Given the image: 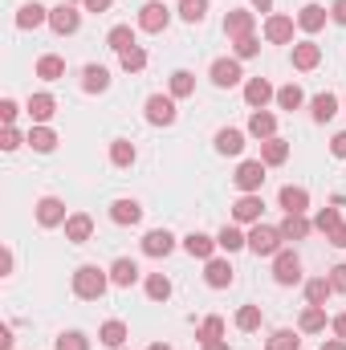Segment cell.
Listing matches in <instances>:
<instances>
[{
  "instance_id": "6da1fadb",
  "label": "cell",
  "mask_w": 346,
  "mask_h": 350,
  "mask_svg": "<svg viewBox=\"0 0 346 350\" xmlns=\"http://www.w3.org/2000/svg\"><path fill=\"white\" fill-rule=\"evenodd\" d=\"M106 289H110V273H106V269H98V265H78V269H74V297L98 301Z\"/></svg>"
},
{
  "instance_id": "7a4b0ae2",
  "label": "cell",
  "mask_w": 346,
  "mask_h": 350,
  "mask_svg": "<svg viewBox=\"0 0 346 350\" xmlns=\"http://www.w3.org/2000/svg\"><path fill=\"white\" fill-rule=\"evenodd\" d=\"M281 228H273V224H253L249 228V249L257 253V257H277L281 253Z\"/></svg>"
},
{
  "instance_id": "3957f363",
  "label": "cell",
  "mask_w": 346,
  "mask_h": 350,
  "mask_svg": "<svg viewBox=\"0 0 346 350\" xmlns=\"http://www.w3.org/2000/svg\"><path fill=\"white\" fill-rule=\"evenodd\" d=\"M273 281H277V285H297V281H302V257H297L293 249H281V253L273 257Z\"/></svg>"
},
{
  "instance_id": "277c9868",
  "label": "cell",
  "mask_w": 346,
  "mask_h": 350,
  "mask_svg": "<svg viewBox=\"0 0 346 350\" xmlns=\"http://www.w3.org/2000/svg\"><path fill=\"white\" fill-rule=\"evenodd\" d=\"M168 21H172V8H168L163 0H147V4L139 8V29H143V33H163Z\"/></svg>"
},
{
  "instance_id": "5b68a950",
  "label": "cell",
  "mask_w": 346,
  "mask_h": 350,
  "mask_svg": "<svg viewBox=\"0 0 346 350\" xmlns=\"http://www.w3.org/2000/svg\"><path fill=\"white\" fill-rule=\"evenodd\" d=\"M78 25H82V12H78L74 4H57V8H49V29H53L57 37L78 33Z\"/></svg>"
},
{
  "instance_id": "8992f818",
  "label": "cell",
  "mask_w": 346,
  "mask_h": 350,
  "mask_svg": "<svg viewBox=\"0 0 346 350\" xmlns=\"http://www.w3.org/2000/svg\"><path fill=\"white\" fill-rule=\"evenodd\" d=\"M253 29H257V12H249V8H232V12L224 16V33H228V41L253 37Z\"/></svg>"
},
{
  "instance_id": "52a82bcc",
  "label": "cell",
  "mask_w": 346,
  "mask_h": 350,
  "mask_svg": "<svg viewBox=\"0 0 346 350\" xmlns=\"http://www.w3.org/2000/svg\"><path fill=\"white\" fill-rule=\"evenodd\" d=\"M70 220V212H66V204L57 200V196H41L37 200V224L41 228H57V224H66Z\"/></svg>"
},
{
  "instance_id": "ba28073f",
  "label": "cell",
  "mask_w": 346,
  "mask_h": 350,
  "mask_svg": "<svg viewBox=\"0 0 346 350\" xmlns=\"http://www.w3.org/2000/svg\"><path fill=\"white\" fill-rule=\"evenodd\" d=\"M147 122L151 126H172L175 122V98L172 94H151L147 98Z\"/></svg>"
},
{
  "instance_id": "9c48e42d",
  "label": "cell",
  "mask_w": 346,
  "mask_h": 350,
  "mask_svg": "<svg viewBox=\"0 0 346 350\" xmlns=\"http://www.w3.org/2000/svg\"><path fill=\"white\" fill-rule=\"evenodd\" d=\"M293 16H281V12H273V16H265V41L269 45H289L293 41Z\"/></svg>"
},
{
  "instance_id": "30bf717a",
  "label": "cell",
  "mask_w": 346,
  "mask_h": 350,
  "mask_svg": "<svg viewBox=\"0 0 346 350\" xmlns=\"http://www.w3.org/2000/svg\"><path fill=\"white\" fill-rule=\"evenodd\" d=\"M232 183L249 196V191H261V183H265V163L261 159H245L241 167H237V175H232Z\"/></svg>"
},
{
  "instance_id": "8fae6325",
  "label": "cell",
  "mask_w": 346,
  "mask_h": 350,
  "mask_svg": "<svg viewBox=\"0 0 346 350\" xmlns=\"http://www.w3.org/2000/svg\"><path fill=\"white\" fill-rule=\"evenodd\" d=\"M212 86H220V90H232L245 74H241V62L237 57H220V62H212Z\"/></svg>"
},
{
  "instance_id": "7c38bea8",
  "label": "cell",
  "mask_w": 346,
  "mask_h": 350,
  "mask_svg": "<svg viewBox=\"0 0 346 350\" xmlns=\"http://www.w3.org/2000/svg\"><path fill=\"white\" fill-rule=\"evenodd\" d=\"M261 212H265V204H261L257 191H249V196H241L232 204V220L237 224H261Z\"/></svg>"
},
{
  "instance_id": "4fadbf2b",
  "label": "cell",
  "mask_w": 346,
  "mask_h": 350,
  "mask_svg": "<svg viewBox=\"0 0 346 350\" xmlns=\"http://www.w3.org/2000/svg\"><path fill=\"white\" fill-rule=\"evenodd\" d=\"M90 237H94V216H90V212H70V220H66V241H70V245H86Z\"/></svg>"
},
{
  "instance_id": "5bb4252c",
  "label": "cell",
  "mask_w": 346,
  "mask_h": 350,
  "mask_svg": "<svg viewBox=\"0 0 346 350\" xmlns=\"http://www.w3.org/2000/svg\"><path fill=\"white\" fill-rule=\"evenodd\" d=\"M285 241H306L314 232V220H306V212H285V220L277 224Z\"/></svg>"
},
{
  "instance_id": "9a60e30c",
  "label": "cell",
  "mask_w": 346,
  "mask_h": 350,
  "mask_svg": "<svg viewBox=\"0 0 346 350\" xmlns=\"http://www.w3.org/2000/svg\"><path fill=\"white\" fill-rule=\"evenodd\" d=\"M318 66H322V45H314V41L293 45V70L310 74V70H318Z\"/></svg>"
},
{
  "instance_id": "2e32d148",
  "label": "cell",
  "mask_w": 346,
  "mask_h": 350,
  "mask_svg": "<svg viewBox=\"0 0 346 350\" xmlns=\"http://www.w3.org/2000/svg\"><path fill=\"white\" fill-rule=\"evenodd\" d=\"M53 114H57V98H53V94H33V98H29V118H33V126H45Z\"/></svg>"
},
{
  "instance_id": "e0dca14e",
  "label": "cell",
  "mask_w": 346,
  "mask_h": 350,
  "mask_svg": "<svg viewBox=\"0 0 346 350\" xmlns=\"http://www.w3.org/2000/svg\"><path fill=\"white\" fill-rule=\"evenodd\" d=\"M273 98H277V90L269 86L265 78H249V82H245V102H249L253 110H265Z\"/></svg>"
},
{
  "instance_id": "ac0fdd59",
  "label": "cell",
  "mask_w": 346,
  "mask_h": 350,
  "mask_svg": "<svg viewBox=\"0 0 346 350\" xmlns=\"http://www.w3.org/2000/svg\"><path fill=\"white\" fill-rule=\"evenodd\" d=\"M172 249H175V237L168 228H151V232L143 237V253H147V257H168Z\"/></svg>"
},
{
  "instance_id": "d6986e66",
  "label": "cell",
  "mask_w": 346,
  "mask_h": 350,
  "mask_svg": "<svg viewBox=\"0 0 346 350\" xmlns=\"http://www.w3.org/2000/svg\"><path fill=\"white\" fill-rule=\"evenodd\" d=\"M183 249L191 253V257H200V261H212L216 257V237H208V232H191V237H183Z\"/></svg>"
},
{
  "instance_id": "ffe728a7",
  "label": "cell",
  "mask_w": 346,
  "mask_h": 350,
  "mask_svg": "<svg viewBox=\"0 0 346 350\" xmlns=\"http://www.w3.org/2000/svg\"><path fill=\"white\" fill-rule=\"evenodd\" d=\"M204 281H208L212 289H228V285H232V265L220 261V257L204 261Z\"/></svg>"
},
{
  "instance_id": "44dd1931",
  "label": "cell",
  "mask_w": 346,
  "mask_h": 350,
  "mask_svg": "<svg viewBox=\"0 0 346 350\" xmlns=\"http://www.w3.org/2000/svg\"><path fill=\"white\" fill-rule=\"evenodd\" d=\"M139 281V265L131 261V257H118V261L110 265V285H118V289H131Z\"/></svg>"
},
{
  "instance_id": "7402d4cb",
  "label": "cell",
  "mask_w": 346,
  "mask_h": 350,
  "mask_svg": "<svg viewBox=\"0 0 346 350\" xmlns=\"http://www.w3.org/2000/svg\"><path fill=\"white\" fill-rule=\"evenodd\" d=\"M285 159H289V143H285V139L273 135V139L261 143V163H265V167H281Z\"/></svg>"
},
{
  "instance_id": "603a6c76",
  "label": "cell",
  "mask_w": 346,
  "mask_h": 350,
  "mask_svg": "<svg viewBox=\"0 0 346 350\" xmlns=\"http://www.w3.org/2000/svg\"><path fill=\"white\" fill-rule=\"evenodd\" d=\"M249 135L261 139V143L273 139V135H277V114H269V110H253V114H249Z\"/></svg>"
},
{
  "instance_id": "cb8c5ba5",
  "label": "cell",
  "mask_w": 346,
  "mask_h": 350,
  "mask_svg": "<svg viewBox=\"0 0 346 350\" xmlns=\"http://www.w3.org/2000/svg\"><path fill=\"white\" fill-rule=\"evenodd\" d=\"M326 16H330V8H322V4H306V8L297 12V29H302V33H318V29L326 25Z\"/></svg>"
},
{
  "instance_id": "d4e9b609",
  "label": "cell",
  "mask_w": 346,
  "mask_h": 350,
  "mask_svg": "<svg viewBox=\"0 0 346 350\" xmlns=\"http://www.w3.org/2000/svg\"><path fill=\"white\" fill-rule=\"evenodd\" d=\"M37 78H41V82H57V78H66V57H57V53H41V57H37Z\"/></svg>"
},
{
  "instance_id": "484cf974",
  "label": "cell",
  "mask_w": 346,
  "mask_h": 350,
  "mask_svg": "<svg viewBox=\"0 0 346 350\" xmlns=\"http://www.w3.org/2000/svg\"><path fill=\"white\" fill-rule=\"evenodd\" d=\"M216 151H220V155H241V151H245V131H237V126L216 131Z\"/></svg>"
},
{
  "instance_id": "4316f807",
  "label": "cell",
  "mask_w": 346,
  "mask_h": 350,
  "mask_svg": "<svg viewBox=\"0 0 346 350\" xmlns=\"http://www.w3.org/2000/svg\"><path fill=\"white\" fill-rule=\"evenodd\" d=\"M277 200H281L285 212H306V208H310V191H306V187H293V183H285V187L277 191Z\"/></svg>"
},
{
  "instance_id": "83f0119b",
  "label": "cell",
  "mask_w": 346,
  "mask_h": 350,
  "mask_svg": "<svg viewBox=\"0 0 346 350\" xmlns=\"http://www.w3.org/2000/svg\"><path fill=\"white\" fill-rule=\"evenodd\" d=\"M110 220L122 224V228H127V224H139V220H143V208H139L135 200H114V204H110Z\"/></svg>"
},
{
  "instance_id": "f1b7e54d",
  "label": "cell",
  "mask_w": 346,
  "mask_h": 350,
  "mask_svg": "<svg viewBox=\"0 0 346 350\" xmlns=\"http://www.w3.org/2000/svg\"><path fill=\"white\" fill-rule=\"evenodd\" d=\"M297 330L302 334H322L326 330V306H306L302 318H297Z\"/></svg>"
},
{
  "instance_id": "f546056e",
  "label": "cell",
  "mask_w": 346,
  "mask_h": 350,
  "mask_svg": "<svg viewBox=\"0 0 346 350\" xmlns=\"http://www.w3.org/2000/svg\"><path fill=\"white\" fill-rule=\"evenodd\" d=\"M98 342L110 350H122L127 342V322H118V318H110V322H102V330H98Z\"/></svg>"
},
{
  "instance_id": "4dcf8cb0",
  "label": "cell",
  "mask_w": 346,
  "mask_h": 350,
  "mask_svg": "<svg viewBox=\"0 0 346 350\" xmlns=\"http://www.w3.org/2000/svg\"><path fill=\"white\" fill-rule=\"evenodd\" d=\"M216 245H220L224 253H241V249H249V232H241L237 224H224L220 237H216Z\"/></svg>"
},
{
  "instance_id": "1f68e13d",
  "label": "cell",
  "mask_w": 346,
  "mask_h": 350,
  "mask_svg": "<svg viewBox=\"0 0 346 350\" xmlns=\"http://www.w3.org/2000/svg\"><path fill=\"white\" fill-rule=\"evenodd\" d=\"M45 21H49V8H45V4H37V0H33V4H25V8L16 12V29H37V25H45Z\"/></svg>"
},
{
  "instance_id": "d6a6232c",
  "label": "cell",
  "mask_w": 346,
  "mask_h": 350,
  "mask_svg": "<svg viewBox=\"0 0 346 350\" xmlns=\"http://www.w3.org/2000/svg\"><path fill=\"white\" fill-rule=\"evenodd\" d=\"M106 86H110V70L106 66H86L82 70V90L86 94H102Z\"/></svg>"
},
{
  "instance_id": "836d02e7",
  "label": "cell",
  "mask_w": 346,
  "mask_h": 350,
  "mask_svg": "<svg viewBox=\"0 0 346 350\" xmlns=\"http://www.w3.org/2000/svg\"><path fill=\"white\" fill-rule=\"evenodd\" d=\"M310 114H314V122H330V118L338 114V98H334V94H318V98L310 102Z\"/></svg>"
},
{
  "instance_id": "e575fe53",
  "label": "cell",
  "mask_w": 346,
  "mask_h": 350,
  "mask_svg": "<svg viewBox=\"0 0 346 350\" xmlns=\"http://www.w3.org/2000/svg\"><path fill=\"white\" fill-rule=\"evenodd\" d=\"M106 45H110L114 53H127V49L135 45V29H131V25H114V29L106 33Z\"/></svg>"
},
{
  "instance_id": "d590c367",
  "label": "cell",
  "mask_w": 346,
  "mask_h": 350,
  "mask_svg": "<svg viewBox=\"0 0 346 350\" xmlns=\"http://www.w3.org/2000/svg\"><path fill=\"white\" fill-rule=\"evenodd\" d=\"M118 66H122L127 74H143V70H147V49H143V45H131L127 53H118Z\"/></svg>"
},
{
  "instance_id": "8d00e7d4",
  "label": "cell",
  "mask_w": 346,
  "mask_h": 350,
  "mask_svg": "<svg viewBox=\"0 0 346 350\" xmlns=\"http://www.w3.org/2000/svg\"><path fill=\"white\" fill-rule=\"evenodd\" d=\"M135 155H139V151H135L131 139H114V143H110V163H114V167H131Z\"/></svg>"
},
{
  "instance_id": "74e56055",
  "label": "cell",
  "mask_w": 346,
  "mask_h": 350,
  "mask_svg": "<svg viewBox=\"0 0 346 350\" xmlns=\"http://www.w3.org/2000/svg\"><path fill=\"white\" fill-rule=\"evenodd\" d=\"M330 293H334L330 277H314V281H306V301H310V306H326Z\"/></svg>"
},
{
  "instance_id": "f35d334b",
  "label": "cell",
  "mask_w": 346,
  "mask_h": 350,
  "mask_svg": "<svg viewBox=\"0 0 346 350\" xmlns=\"http://www.w3.org/2000/svg\"><path fill=\"white\" fill-rule=\"evenodd\" d=\"M29 147L41 151V155H49V151L57 147V135H53L49 126H33V131H29Z\"/></svg>"
},
{
  "instance_id": "ab89813d",
  "label": "cell",
  "mask_w": 346,
  "mask_h": 350,
  "mask_svg": "<svg viewBox=\"0 0 346 350\" xmlns=\"http://www.w3.org/2000/svg\"><path fill=\"white\" fill-rule=\"evenodd\" d=\"M196 338H200V342H220V338H224V318H216V314H208V318L200 322V330H196Z\"/></svg>"
},
{
  "instance_id": "60d3db41",
  "label": "cell",
  "mask_w": 346,
  "mask_h": 350,
  "mask_svg": "<svg viewBox=\"0 0 346 350\" xmlns=\"http://www.w3.org/2000/svg\"><path fill=\"white\" fill-rule=\"evenodd\" d=\"M168 94H172V98H191V94H196V78H191L187 70H175L172 82H168Z\"/></svg>"
},
{
  "instance_id": "b9f144b4",
  "label": "cell",
  "mask_w": 346,
  "mask_h": 350,
  "mask_svg": "<svg viewBox=\"0 0 346 350\" xmlns=\"http://www.w3.org/2000/svg\"><path fill=\"white\" fill-rule=\"evenodd\" d=\"M237 330H241V334L261 330V306H241V310H237Z\"/></svg>"
},
{
  "instance_id": "7bdbcfd3",
  "label": "cell",
  "mask_w": 346,
  "mask_h": 350,
  "mask_svg": "<svg viewBox=\"0 0 346 350\" xmlns=\"http://www.w3.org/2000/svg\"><path fill=\"white\" fill-rule=\"evenodd\" d=\"M147 297H151V301H168V297H172V281H168L163 273H151V277H147Z\"/></svg>"
},
{
  "instance_id": "ee69618b",
  "label": "cell",
  "mask_w": 346,
  "mask_h": 350,
  "mask_svg": "<svg viewBox=\"0 0 346 350\" xmlns=\"http://www.w3.org/2000/svg\"><path fill=\"white\" fill-rule=\"evenodd\" d=\"M302 102H306L302 86H293V82H289V86H281V90H277V106H281V110H297Z\"/></svg>"
},
{
  "instance_id": "f6af8a7d",
  "label": "cell",
  "mask_w": 346,
  "mask_h": 350,
  "mask_svg": "<svg viewBox=\"0 0 346 350\" xmlns=\"http://www.w3.org/2000/svg\"><path fill=\"white\" fill-rule=\"evenodd\" d=\"M53 350H90V338L82 330H66V334H57Z\"/></svg>"
},
{
  "instance_id": "bcb514c9",
  "label": "cell",
  "mask_w": 346,
  "mask_h": 350,
  "mask_svg": "<svg viewBox=\"0 0 346 350\" xmlns=\"http://www.w3.org/2000/svg\"><path fill=\"white\" fill-rule=\"evenodd\" d=\"M204 12H208V0H179V16H183L187 25H200Z\"/></svg>"
},
{
  "instance_id": "7dc6e473",
  "label": "cell",
  "mask_w": 346,
  "mask_h": 350,
  "mask_svg": "<svg viewBox=\"0 0 346 350\" xmlns=\"http://www.w3.org/2000/svg\"><path fill=\"white\" fill-rule=\"evenodd\" d=\"M338 224H343V216H338V208H322V212L314 216V228H318V232H326V237H330V232H334Z\"/></svg>"
},
{
  "instance_id": "c3c4849f",
  "label": "cell",
  "mask_w": 346,
  "mask_h": 350,
  "mask_svg": "<svg viewBox=\"0 0 346 350\" xmlns=\"http://www.w3.org/2000/svg\"><path fill=\"white\" fill-rule=\"evenodd\" d=\"M269 350H302V338H297L293 330H277V334L269 338Z\"/></svg>"
},
{
  "instance_id": "681fc988",
  "label": "cell",
  "mask_w": 346,
  "mask_h": 350,
  "mask_svg": "<svg viewBox=\"0 0 346 350\" xmlns=\"http://www.w3.org/2000/svg\"><path fill=\"white\" fill-rule=\"evenodd\" d=\"M232 45H237V62H249V57H257L261 53L257 37H241V41H232Z\"/></svg>"
},
{
  "instance_id": "f907efd6",
  "label": "cell",
  "mask_w": 346,
  "mask_h": 350,
  "mask_svg": "<svg viewBox=\"0 0 346 350\" xmlns=\"http://www.w3.org/2000/svg\"><path fill=\"white\" fill-rule=\"evenodd\" d=\"M21 143H29V139H21V135H16V126H4V135H0V147H4V151H16Z\"/></svg>"
},
{
  "instance_id": "816d5d0a",
  "label": "cell",
  "mask_w": 346,
  "mask_h": 350,
  "mask_svg": "<svg viewBox=\"0 0 346 350\" xmlns=\"http://www.w3.org/2000/svg\"><path fill=\"white\" fill-rule=\"evenodd\" d=\"M16 114H21V106H16L12 98H4V102H0V118H4V126H12V122H16Z\"/></svg>"
},
{
  "instance_id": "f5cc1de1",
  "label": "cell",
  "mask_w": 346,
  "mask_h": 350,
  "mask_svg": "<svg viewBox=\"0 0 346 350\" xmlns=\"http://www.w3.org/2000/svg\"><path fill=\"white\" fill-rule=\"evenodd\" d=\"M330 285H334V293H346V265L330 269Z\"/></svg>"
},
{
  "instance_id": "db71d44e",
  "label": "cell",
  "mask_w": 346,
  "mask_h": 350,
  "mask_svg": "<svg viewBox=\"0 0 346 350\" xmlns=\"http://www.w3.org/2000/svg\"><path fill=\"white\" fill-rule=\"evenodd\" d=\"M330 155H334V159H346V131H338V135L330 139Z\"/></svg>"
},
{
  "instance_id": "11a10c76",
  "label": "cell",
  "mask_w": 346,
  "mask_h": 350,
  "mask_svg": "<svg viewBox=\"0 0 346 350\" xmlns=\"http://www.w3.org/2000/svg\"><path fill=\"white\" fill-rule=\"evenodd\" d=\"M330 21H334V25H346V0H334V4H330Z\"/></svg>"
},
{
  "instance_id": "9f6ffc18",
  "label": "cell",
  "mask_w": 346,
  "mask_h": 350,
  "mask_svg": "<svg viewBox=\"0 0 346 350\" xmlns=\"http://www.w3.org/2000/svg\"><path fill=\"white\" fill-rule=\"evenodd\" d=\"M326 241H330L334 249H346V220L338 224V228H334V232H330V237H326Z\"/></svg>"
},
{
  "instance_id": "6f0895ef",
  "label": "cell",
  "mask_w": 346,
  "mask_h": 350,
  "mask_svg": "<svg viewBox=\"0 0 346 350\" xmlns=\"http://www.w3.org/2000/svg\"><path fill=\"white\" fill-rule=\"evenodd\" d=\"M82 4H86V12H106L114 0H82Z\"/></svg>"
},
{
  "instance_id": "680465c9",
  "label": "cell",
  "mask_w": 346,
  "mask_h": 350,
  "mask_svg": "<svg viewBox=\"0 0 346 350\" xmlns=\"http://www.w3.org/2000/svg\"><path fill=\"white\" fill-rule=\"evenodd\" d=\"M330 326H334V338H343V342H346V314H338Z\"/></svg>"
},
{
  "instance_id": "91938a15",
  "label": "cell",
  "mask_w": 346,
  "mask_h": 350,
  "mask_svg": "<svg viewBox=\"0 0 346 350\" xmlns=\"http://www.w3.org/2000/svg\"><path fill=\"white\" fill-rule=\"evenodd\" d=\"M0 273H4V277L12 273V249H4V257H0Z\"/></svg>"
},
{
  "instance_id": "94428289",
  "label": "cell",
  "mask_w": 346,
  "mask_h": 350,
  "mask_svg": "<svg viewBox=\"0 0 346 350\" xmlns=\"http://www.w3.org/2000/svg\"><path fill=\"white\" fill-rule=\"evenodd\" d=\"M0 347H4V350H12V330H8V326L0 330Z\"/></svg>"
},
{
  "instance_id": "6125c7cd",
  "label": "cell",
  "mask_w": 346,
  "mask_h": 350,
  "mask_svg": "<svg viewBox=\"0 0 346 350\" xmlns=\"http://www.w3.org/2000/svg\"><path fill=\"white\" fill-rule=\"evenodd\" d=\"M318 350H346V342H343V338H330V342H322Z\"/></svg>"
},
{
  "instance_id": "be15d7a7",
  "label": "cell",
  "mask_w": 346,
  "mask_h": 350,
  "mask_svg": "<svg viewBox=\"0 0 346 350\" xmlns=\"http://www.w3.org/2000/svg\"><path fill=\"white\" fill-rule=\"evenodd\" d=\"M204 350H232V347H228V342L220 338V342H204Z\"/></svg>"
},
{
  "instance_id": "e7e4bbea",
  "label": "cell",
  "mask_w": 346,
  "mask_h": 350,
  "mask_svg": "<svg viewBox=\"0 0 346 350\" xmlns=\"http://www.w3.org/2000/svg\"><path fill=\"white\" fill-rule=\"evenodd\" d=\"M253 8H257V12H269V8H273V0H253Z\"/></svg>"
},
{
  "instance_id": "03108f58",
  "label": "cell",
  "mask_w": 346,
  "mask_h": 350,
  "mask_svg": "<svg viewBox=\"0 0 346 350\" xmlns=\"http://www.w3.org/2000/svg\"><path fill=\"white\" fill-rule=\"evenodd\" d=\"M147 350H172V347H168V342H151Z\"/></svg>"
}]
</instances>
